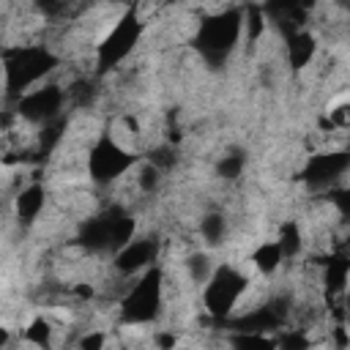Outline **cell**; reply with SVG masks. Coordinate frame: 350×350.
Wrapping results in <instances>:
<instances>
[{
    "mask_svg": "<svg viewBox=\"0 0 350 350\" xmlns=\"http://www.w3.org/2000/svg\"><path fill=\"white\" fill-rule=\"evenodd\" d=\"M164 306V271L161 268H148L145 273H139L129 293L118 301V312L123 317V323L129 325H145L153 323V317L161 312Z\"/></svg>",
    "mask_w": 350,
    "mask_h": 350,
    "instance_id": "6da1fadb",
    "label": "cell"
},
{
    "mask_svg": "<svg viewBox=\"0 0 350 350\" xmlns=\"http://www.w3.org/2000/svg\"><path fill=\"white\" fill-rule=\"evenodd\" d=\"M249 282H252V276L246 271H241V265H230V262L216 265L211 279L200 287L205 312L216 320H230V314L235 312V304L243 295Z\"/></svg>",
    "mask_w": 350,
    "mask_h": 350,
    "instance_id": "7a4b0ae2",
    "label": "cell"
},
{
    "mask_svg": "<svg viewBox=\"0 0 350 350\" xmlns=\"http://www.w3.org/2000/svg\"><path fill=\"white\" fill-rule=\"evenodd\" d=\"M145 33V25L134 16L131 8H126V14L101 36V41L93 49V60H96V71L104 74L107 68H118L139 44Z\"/></svg>",
    "mask_w": 350,
    "mask_h": 350,
    "instance_id": "3957f363",
    "label": "cell"
},
{
    "mask_svg": "<svg viewBox=\"0 0 350 350\" xmlns=\"http://www.w3.org/2000/svg\"><path fill=\"white\" fill-rule=\"evenodd\" d=\"M137 164L134 153H126L123 148H118L107 134L90 145L88 150V172L98 186H112L115 180H120L126 172H131V167Z\"/></svg>",
    "mask_w": 350,
    "mask_h": 350,
    "instance_id": "277c9868",
    "label": "cell"
},
{
    "mask_svg": "<svg viewBox=\"0 0 350 350\" xmlns=\"http://www.w3.org/2000/svg\"><path fill=\"white\" fill-rule=\"evenodd\" d=\"M159 249H161V241H156L153 235H139V238H131L126 246H120L115 254H112V273L123 276V279H137L139 273H145L148 268H153L156 257H159Z\"/></svg>",
    "mask_w": 350,
    "mask_h": 350,
    "instance_id": "5b68a950",
    "label": "cell"
},
{
    "mask_svg": "<svg viewBox=\"0 0 350 350\" xmlns=\"http://www.w3.org/2000/svg\"><path fill=\"white\" fill-rule=\"evenodd\" d=\"M44 205H46V189H44V183H38V180L25 183V186L14 194V216H16V221H19L22 227L36 224V221L41 219Z\"/></svg>",
    "mask_w": 350,
    "mask_h": 350,
    "instance_id": "8992f818",
    "label": "cell"
},
{
    "mask_svg": "<svg viewBox=\"0 0 350 350\" xmlns=\"http://www.w3.org/2000/svg\"><path fill=\"white\" fill-rule=\"evenodd\" d=\"M284 55L293 71H306L317 57V38L309 30H293L284 38Z\"/></svg>",
    "mask_w": 350,
    "mask_h": 350,
    "instance_id": "52a82bcc",
    "label": "cell"
},
{
    "mask_svg": "<svg viewBox=\"0 0 350 350\" xmlns=\"http://www.w3.org/2000/svg\"><path fill=\"white\" fill-rule=\"evenodd\" d=\"M249 262H252V268H254L257 276H273V273L284 265V257H282L276 241L271 238V241H260V243L254 246Z\"/></svg>",
    "mask_w": 350,
    "mask_h": 350,
    "instance_id": "ba28073f",
    "label": "cell"
},
{
    "mask_svg": "<svg viewBox=\"0 0 350 350\" xmlns=\"http://www.w3.org/2000/svg\"><path fill=\"white\" fill-rule=\"evenodd\" d=\"M180 265H183V276H186V282L194 284V287H202V284L211 279V273L216 271V262H213L211 254L202 252V249L189 252V254L183 257Z\"/></svg>",
    "mask_w": 350,
    "mask_h": 350,
    "instance_id": "9c48e42d",
    "label": "cell"
},
{
    "mask_svg": "<svg viewBox=\"0 0 350 350\" xmlns=\"http://www.w3.org/2000/svg\"><path fill=\"white\" fill-rule=\"evenodd\" d=\"M197 232H200V238L205 241V246H219V243H224V238H227V232H230L227 216H224L221 211H208V213L200 219Z\"/></svg>",
    "mask_w": 350,
    "mask_h": 350,
    "instance_id": "30bf717a",
    "label": "cell"
},
{
    "mask_svg": "<svg viewBox=\"0 0 350 350\" xmlns=\"http://www.w3.org/2000/svg\"><path fill=\"white\" fill-rule=\"evenodd\" d=\"M243 167H246V153L243 150H230V153L219 156L213 170H216L219 180H238L243 175Z\"/></svg>",
    "mask_w": 350,
    "mask_h": 350,
    "instance_id": "8fae6325",
    "label": "cell"
},
{
    "mask_svg": "<svg viewBox=\"0 0 350 350\" xmlns=\"http://www.w3.org/2000/svg\"><path fill=\"white\" fill-rule=\"evenodd\" d=\"M107 342H109V334L107 331H98V328H85L77 342H74V350H107Z\"/></svg>",
    "mask_w": 350,
    "mask_h": 350,
    "instance_id": "7c38bea8",
    "label": "cell"
},
{
    "mask_svg": "<svg viewBox=\"0 0 350 350\" xmlns=\"http://www.w3.org/2000/svg\"><path fill=\"white\" fill-rule=\"evenodd\" d=\"M11 342H14L11 328H8V325H0V350H8V347H11Z\"/></svg>",
    "mask_w": 350,
    "mask_h": 350,
    "instance_id": "4fadbf2b",
    "label": "cell"
}]
</instances>
